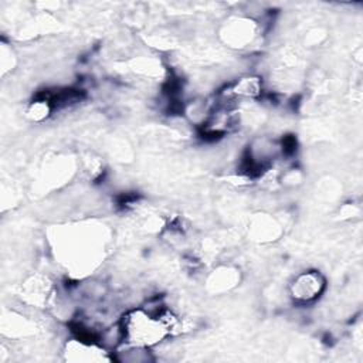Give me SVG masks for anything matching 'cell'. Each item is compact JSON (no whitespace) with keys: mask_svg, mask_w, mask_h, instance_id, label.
I'll list each match as a JSON object with an SVG mask.
<instances>
[{"mask_svg":"<svg viewBox=\"0 0 363 363\" xmlns=\"http://www.w3.org/2000/svg\"><path fill=\"white\" fill-rule=\"evenodd\" d=\"M162 309V308H160ZM123 343L152 349L166 337L172 336L157 311L152 312L145 306H139L128 311L119 319Z\"/></svg>","mask_w":363,"mask_h":363,"instance_id":"cell-1","label":"cell"},{"mask_svg":"<svg viewBox=\"0 0 363 363\" xmlns=\"http://www.w3.org/2000/svg\"><path fill=\"white\" fill-rule=\"evenodd\" d=\"M326 278L316 269L296 274L288 284V294L294 303L305 306L316 302L326 289Z\"/></svg>","mask_w":363,"mask_h":363,"instance_id":"cell-2","label":"cell"},{"mask_svg":"<svg viewBox=\"0 0 363 363\" xmlns=\"http://www.w3.org/2000/svg\"><path fill=\"white\" fill-rule=\"evenodd\" d=\"M258 26L248 17H233L225 21L221 30V38L234 48H244L257 37Z\"/></svg>","mask_w":363,"mask_h":363,"instance_id":"cell-3","label":"cell"},{"mask_svg":"<svg viewBox=\"0 0 363 363\" xmlns=\"http://www.w3.org/2000/svg\"><path fill=\"white\" fill-rule=\"evenodd\" d=\"M240 269L231 265L217 267L207 277V288L211 292L220 294L233 289L240 282Z\"/></svg>","mask_w":363,"mask_h":363,"instance_id":"cell-4","label":"cell"},{"mask_svg":"<svg viewBox=\"0 0 363 363\" xmlns=\"http://www.w3.org/2000/svg\"><path fill=\"white\" fill-rule=\"evenodd\" d=\"M52 113H55V108L48 91L40 92L33 101H30L26 108L27 119L34 123H41L47 121Z\"/></svg>","mask_w":363,"mask_h":363,"instance_id":"cell-5","label":"cell"}]
</instances>
